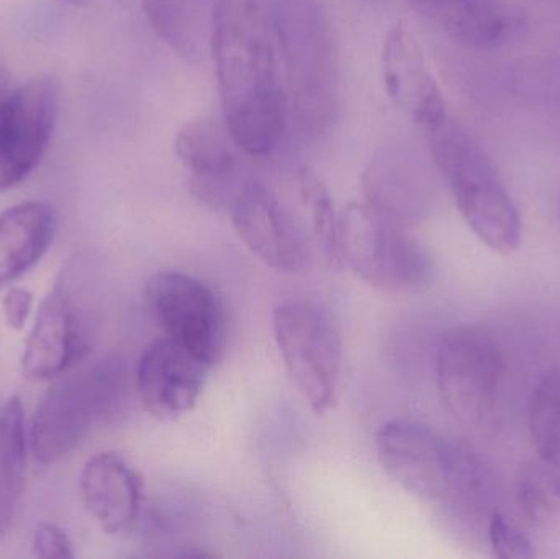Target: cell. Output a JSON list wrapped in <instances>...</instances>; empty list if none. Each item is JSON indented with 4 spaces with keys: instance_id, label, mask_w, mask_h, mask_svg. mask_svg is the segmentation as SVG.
Masks as SVG:
<instances>
[{
    "instance_id": "1",
    "label": "cell",
    "mask_w": 560,
    "mask_h": 559,
    "mask_svg": "<svg viewBox=\"0 0 560 559\" xmlns=\"http://www.w3.org/2000/svg\"><path fill=\"white\" fill-rule=\"evenodd\" d=\"M275 42L262 0H217L210 48L223 120L248 156L275 153L289 121Z\"/></svg>"
},
{
    "instance_id": "2",
    "label": "cell",
    "mask_w": 560,
    "mask_h": 559,
    "mask_svg": "<svg viewBox=\"0 0 560 559\" xmlns=\"http://www.w3.org/2000/svg\"><path fill=\"white\" fill-rule=\"evenodd\" d=\"M289 115L305 141L322 137L338 107V53L328 0H269Z\"/></svg>"
},
{
    "instance_id": "3",
    "label": "cell",
    "mask_w": 560,
    "mask_h": 559,
    "mask_svg": "<svg viewBox=\"0 0 560 559\" xmlns=\"http://www.w3.org/2000/svg\"><path fill=\"white\" fill-rule=\"evenodd\" d=\"M427 130L434 163L464 222L492 252L513 255L522 246V217L486 151L447 114Z\"/></svg>"
},
{
    "instance_id": "4",
    "label": "cell",
    "mask_w": 560,
    "mask_h": 559,
    "mask_svg": "<svg viewBox=\"0 0 560 559\" xmlns=\"http://www.w3.org/2000/svg\"><path fill=\"white\" fill-rule=\"evenodd\" d=\"M128 389L127 360L118 353L59 380L33 414L30 445L36 462L55 465L71 455L97 423L110 422L124 410Z\"/></svg>"
},
{
    "instance_id": "5",
    "label": "cell",
    "mask_w": 560,
    "mask_h": 559,
    "mask_svg": "<svg viewBox=\"0 0 560 559\" xmlns=\"http://www.w3.org/2000/svg\"><path fill=\"white\" fill-rule=\"evenodd\" d=\"M336 248L359 279L390 294L423 291L436 275L433 258L407 225L365 202L339 212Z\"/></svg>"
},
{
    "instance_id": "6",
    "label": "cell",
    "mask_w": 560,
    "mask_h": 559,
    "mask_svg": "<svg viewBox=\"0 0 560 559\" xmlns=\"http://www.w3.org/2000/svg\"><path fill=\"white\" fill-rule=\"evenodd\" d=\"M375 450L388 478L423 501H453L476 481L470 453L417 420H388L375 435Z\"/></svg>"
},
{
    "instance_id": "7",
    "label": "cell",
    "mask_w": 560,
    "mask_h": 559,
    "mask_svg": "<svg viewBox=\"0 0 560 559\" xmlns=\"http://www.w3.org/2000/svg\"><path fill=\"white\" fill-rule=\"evenodd\" d=\"M272 327L293 386L313 412H328L336 400L342 363L341 337L328 308L313 299H287L275 308Z\"/></svg>"
},
{
    "instance_id": "8",
    "label": "cell",
    "mask_w": 560,
    "mask_h": 559,
    "mask_svg": "<svg viewBox=\"0 0 560 559\" xmlns=\"http://www.w3.org/2000/svg\"><path fill=\"white\" fill-rule=\"evenodd\" d=\"M438 391L454 419L479 426L495 409L505 376L502 348L487 328L459 325L441 337Z\"/></svg>"
},
{
    "instance_id": "9",
    "label": "cell",
    "mask_w": 560,
    "mask_h": 559,
    "mask_svg": "<svg viewBox=\"0 0 560 559\" xmlns=\"http://www.w3.org/2000/svg\"><path fill=\"white\" fill-rule=\"evenodd\" d=\"M148 311L164 337L189 348L210 368L225 353L229 315L222 295L199 278L156 272L144 286Z\"/></svg>"
},
{
    "instance_id": "10",
    "label": "cell",
    "mask_w": 560,
    "mask_h": 559,
    "mask_svg": "<svg viewBox=\"0 0 560 559\" xmlns=\"http://www.w3.org/2000/svg\"><path fill=\"white\" fill-rule=\"evenodd\" d=\"M233 226L246 248L269 268L299 272L312 258V242L296 206L258 179L245 180L229 206Z\"/></svg>"
},
{
    "instance_id": "11",
    "label": "cell",
    "mask_w": 560,
    "mask_h": 559,
    "mask_svg": "<svg viewBox=\"0 0 560 559\" xmlns=\"http://www.w3.org/2000/svg\"><path fill=\"white\" fill-rule=\"evenodd\" d=\"M94 347V324L75 301L69 279L43 299L22 354V373L30 381H49L85 360Z\"/></svg>"
},
{
    "instance_id": "12",
    "label": "cell",
    "mask_w": 560,
    "mask_h": 559,
    "mask_svg": "<svg viewBox=\"0 0 560 559\" xmlns=\"http://www.w3.org/2000/svg\"><path fill=\"white\" fill-rule=\"evenodd\" d=\"M59 88L52 78H36L16 91L0 120V194L33 173L55 130Z\"/></svg>"
},
{
    "instance_id": "13",
    "label": "cell",
    "mask_w": 560,
    "mask_h": 559,
    "mask_svg": "<svg viewBox=\"0 0 560 559\" xmlns=\"http://www.w3.org/2000/svg\"><path fill=\"white\" fill-rule=\"evenodd\" d=\"M210 370L189 348L161 335L138 363L137 389L144 409L161 422L186 416L203 393Z\"/></svg>"
},
{
    "instance_id": "14",
    "label": "cell",
    "mask_w": 560,
    "mask_h": 559,
    "mask_svg": "<svg viewBox=\"0 0 560 559\" xmlns=\"http://www.w3.org/2000/svg\"><path fill=\"white\" fill-rule=\"evenodd\" d=\"M176 154L190 173L192 190L213 207L230 206L245 180L242 148L233 140L225 120L199 117L177 131Z\"/></svg>"
},
{
    "instance_id": "15",
    "label": "cell",
    "mask_w": 560,
    "mask_h": 559,
    "mask_svg": "<svg viewBox=\"0 0 560 559\" xmlns=\"http://www.w3.org/2000/svg\"><path fill=\"white\" fill-rule=\"evenodd\" d=\"M79 496L85 512L105 534H125L140 519L143 478L118 453H98L82 468Z\"/></svg>"
},
{
    "instance_id": "16",
    "label": "cell",
    "mask_w": 560,
    "mask_h": 559,
    "mask_svg": "<svg viewBox=\"0 0 560 559\" xmlns=\"http://www.w3.org/2000/svg\"><path fill=\"white\" fill-rule=\"evenodd\" d=\"M381 72L388 98L417 124L430 128L446 115L443 98L424 69L420 48L400 23L385 36Z\"/></svg>"
},
{
    "instance_id": "17",
    "label": "cell",
    "mask_w": 560,
    "mask_h": 559,
    "mask_svg": "<svg viewBox=\"0 0 560 559\" xmlns=\"http://www.w3.org/2000/svg\"><path fill=\"white\" fill-rule=\"evenodd\" d=\"M58 230L51 203L26 200L0 212V286L10 284L35 268Z\"/></svg>"
},
{
    "instance_id": "18",
    "label": "cell",
    "mask_w": 560,
    "mask_h": 559,
    "mask_svg": "<svg viewBox=\"0 0 560 559\" xmlns=\"http://www.w3.org/2000/svg\"><path fill=\"white\" fill-rule=\"evenodd\" d=\"M451 38L472 48L502 45L513 32L512 12L502 0H410Z\"/></svg>"
},
{
    "instance_id": "19",
    "label": "cell",
    "mask_w": 560,
    "mask_h": 559,
    "mask_svg": "<svg viewBox=\"0 0 560 559\" xmlns=\"http://www.w3.org/2000/svg\"><path fill=\"white\" fill-rule=\"evenodd\" d=\"M410 158L395 147L382 148L362 176L364 202L408 225L420 212V186Z\"/></svg>"
},
{
    "instance_id": "20",
    "label": "cell",
    "mask_w": 560,
    "mask_h": 559,
    "mask_svg": "<svg viewBox=\"0 0 560 559\" xmlns=\"http://www.w3.org/2000/svg\"><path fill=\"white\" fill-rule=\"evenodd\" d=\"M153 32L187 61H200L212 42L210 0H141Z\"/></svg>"
},
{
    "instance_id": "21",
    "label": "cell",
    "mask_w": 560,
    "mask_h": 559,
    "mask_svg": "<svg viewBox=\"0 0 560 559\" xmlns=\"http://www.w3.org/2000/svg\"><path fill=\"white\" fill-rule=\"evenodd\" d=\"M293 189H295L296 210L308 233L310 242L326 258L339 261L338 248H336L339 213L336 212L329 190L315 174L306 170L296 171L293 177Z\"/></svg>"
},
{
    "instance_id": "22",
    "label": "cell",
    "mask_w": 560,
    "mask_h": 559,
    "mask_svg": "<svg viewBox=\"0 0 560 559\" xmlns=\"http://www.w3.org/2000/svg\"><path fill=\"white\" fill-rule=\"evenodd\" d=\"M529 439L542 462L560 471V366L536 384L529 400Z\"/></svg>"
},
{
    "instance_id": "23",
    "label": "cell",
    "mask_w": 560,
    "mask_h": 559,
    "mask_svg": "<svg viewBox=\"0 0 560 559\" xmlns=\"http://www.w3.org/2000/svg\"><path fill=\"white\" fill-rule=\"evenodd\" d=\"M26 443L25 410L12 396L0 409V479L15 496L25 485Z\"/></svg>"
},
{
    "instance_id": "24",
    "label": "cell",
    "mask_w": 560,
    "mask_h": 559,
    "mask_svg": "<svg viewBox=\"0 0 560 559\" xmlns=\"http://www.w3.org/2000/svg\"><path fill=\"white\" fill-rule=\"evenodd\" d=\"M489 540L493 555L503 559H523L535 557L532 541L515 524L503 517L502 514H493L489 525Z\"/></svg>"
},
{
    "instance_id": "25",
    "label": "cell",
    "mask_w": 560,
    "mask_h": 559,
    "mask_svg": "<svg viewBox=\"0 0 560 559\" xmlns=\"http://www.w3.org/2000/svg\"><path fill=\"white\" fill-rule=\"evenodd\" d=\"M33 555L43 559H72L74 550H72L71 538L55 524H39L33 535L32 544Z\"/></svg>"
},
{
    "instance_id": "26",
    "label": "cell",
    "mask_w": 560,
    "mask_h": 559,
    "mask_svg": "<svg viewBox=\"0 0 560 559\" xmlns=\"http://www.w3.org/2000/svg\"><path fill=\"white\" fill-rule=\"evenodd\" d=\"M33 308V294L25 288L13 286L2 299L3 318L7 327L12 330H23Z\"/></svg>"
},
{
    "instance_id": "27",
    "label": "cell",
    "mask_w": 560,
    "mask_h": 559,
    "mask_svg": "<svg viewBox=\"0 0 560 559\" xmlns=\"http://www.w3.org/2000/svg\"><path fill=\"white\" fill-rule=\"evenodd\" d=\"M16 91H19V88L13 84L12 75L7 71L5 66L0 65V120H2L5 112L9 110L10 104L15 98Z\"/></svg>"
},
{
    "instance_id": "28",
    "label": "cell",
    "mask_w": 560,
    "mask_h": 559,
    "mask_svg": "<svg viewBox=\"0 0 560 559\" xmlns=\"http://www.w3.org/2000/svg\"><path fill=\"white\" fill-rule=\"evenodd\" d=\"M13 498H15V494H12L0 479V537L5 534L10 519H12Z\"/></svg>"
},
{
    "instance_id": "29",
    "label": "cell",
    "mask_w": 560,
    "mask_h": 559,
    "mask_svg": "<svg viewBox=\"0 0 560 559\" xmlns=\"http://www.w3.org/2000/svg\"><path fill=\"white\" fill-rule=\"evenodd\" d=\"M65 2H68L69 5L85 7L89 5V3H91V0H65Z\"/></svg>"
},
{
    "instance_id": "30",
    "label": "cell",
    "mask_w": 560,
    "mask_h": 559,
    "mask_svg": "<svg viewBox=\"0 0 560 559\" xmlns=\"http://www.w3.org/2000/svg\"><path fill=\"white\" fill-rule=\"evenodd\" d=\"M559 217H560V203H559Z\"/></svg>"
}]
</instances>
